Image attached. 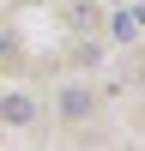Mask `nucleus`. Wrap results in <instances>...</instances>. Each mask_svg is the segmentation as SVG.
Listing matches in <instances>:
<instances>
[{"instance_id": "obj_1", "label": "nucleus", "mask_w": 145, "mask_h": 151, "mask_svg": "<svg viewBox=\"0 0 145 151\" xmlns=\"http://www.w3.org/2000/svg\"><path fill=\"white\" fill-rule=\"evenodd\" d=\"M0 121H6V127H30V121H36V103H30V97H0Z\"/></svg>"}, {"instance_id": "obj_2", "label": "nucleus", "mask_w": 145, "mask_h": 151, "mask_svg": "<svg viewBox=\"0 0 145 151\" xmlns=\"http://www.w3.org/2000/svg\"><path fill=\"white\" fill-rule=\"evenodd\" d=\"M60 115H67V121H85V115H91V91H85V85H67V91H60Z\"/></svg>"}, {"instance_id": "obj_3", "label": "nucleus", "mask_w": 145, "mask_h": 151, "mask_svg": "<svg viewBox=\"0 0 145 151\" xmlns=\"http://www.w3.org/2000/svg\"><path fill=\"white\" fill-rule=\"evenodd\" d=\"M115 36H121V42H133V36H139V18H133V12H121V18H115Z\"/></svg>"}]
</instances>
